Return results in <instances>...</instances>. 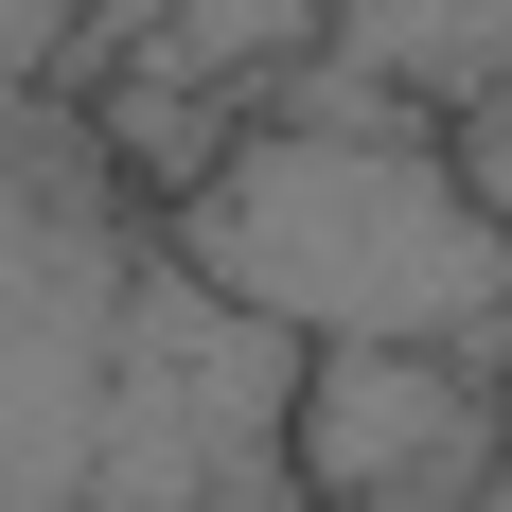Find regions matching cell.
<instances>
[{
	"mask_svg": "<svg viewBox=\"0 0 512 512\" xmlns=\"http://www.w3.org/2000/svg\"><path fill=\"white\" fill-rule=\"evenodd\" d=\"M512 442V354H442V336H336L301 354L283 460L318 512H477Z\"/></svg>",
	"mask_w": 512,
	"mask_h": 512,
	"instance_id": "7a4b0ae2",
	"label": "cell"
},
{
	"mask_svg": "<svg viewBox=\"0 0 512 512\" xmlns=\"http://www.w3.org/2000/svg\"><path fill=\"white\" fill-rule=\"evenodd\" d=\"M460 159H477V195L512 212V89H495V106H477V124H460Z\"/></svg>",
	"mask_w": 512,
	"mask_h": 512,
	"instance_id": "277c9868",
	"label": "cell"
},
{
	"mask_svg": "<svg viewBox=\"0 0 512 512\" xmlns=\"http://www.w3.org/2000/svg\"><path fill=\"white\" fill-rule=\"evenodd\" d=\"M177 265L212 301H248L265 336H442V354H512V212L477 195L460 142L407 124H248L177 195Z\"/></svg>",
	"mask_w": 512,
	"mask_h": 512,
	"instance_id": "6da1fadb",
	"label": "cell"
},
{
	"mask_svg": "<svg viewBox=\"0 0 512 512\" xmlns=\"http://www.w3.org/2000/svg\"><path fill=\"white\" fill-rule=\"evenodd\" d=\"M477 512H512V442H495V477H477Z\"/></svg>",
	"mask_w": 512,
	"mask_h": 512,
	"instance_id": "5b68a950",
	"label": "cell"
},
{
	"mask_svg": "<svg viewBox=\"0 0 512 512\" xmlns=\"http://www.w3.org/2000/svg\"><path fill=\"white\" fill-rule=\"evenodd\" d=\"M71 36H89V0H0V89H53Z\"/></svg>",
	"mask_w": 512,
	"mask_h": 512,
	"instance_id": "3957f363",
	"label": "cell"
}]
</instances>
